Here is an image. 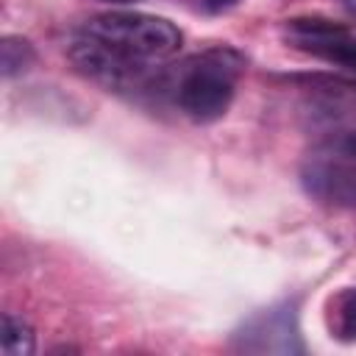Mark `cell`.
Here are the masks:
<instances>
[{"mask_svg": "<svg viewBox=\"0 0 356 356\" xmlns=\"http://www.w3.org/2000/svg\"><path fill=\"white\" fill-rule=\"evenodd\" d=\"M181 47V31L156 14L108 11L83 22L72 39V64L114 89H142L153 67Z\"/></svg>", "mask_w": 356, "mask_h": 356, "instance_id": "1", "label": "cell"}, {"mask_svg": "<svg viewBox=\"0 0 356 356\" xmlns=\"http://www.w3.org/2000/svg\"><path fill=\"white\" fill-rule=\"evenodd\" d=\"M242 67V56L231 47H211L192 56L170 81L178 108L195 122L220 120L234 100Z\"/></svg>", "mask_w": 356, "mask_h": 356, "instance_id": "2", "label": "cell"}, {"mask_svg": "<svg viewBox=\"0 0 356 356\" xmlns=\"http://www.w3.org/2000/svg\"><path fill=\"white\" fill-rule=\"evenodd\" d=\"M303 189L334 209H356V120L325 128L300 161Z\"/></svg>", "mask_w": 356, "mask_h": 356, "instance_id": "3", "label": "cell"}, {"mask_svg": "<svg viewBox=\"0 0 356 356\" xmlns=\"http://www.w3.org/2000/svg\"><path fill=\"white\" fill-rule=\"evenodd\" d=\"M284 39L289 47L356 78V31L323 17H298L284 22Z\"/></svg>", "mask_w": 356, "mask_h": 356, "instance_id": "4", "label": "cell"}, {"mask_svg": "<svg viewBox=\"0 0 356 356\" xmlns=\"http://www.w3.org/2000/svg\"><path fill=\"white\" fill-rule=\"evenodd\" d=\"M242 337V348L248 350H300V345H292V339L298 337L295 334V323H292V314L281 312V309H270L259 317H253L248 325H245V334Z\"/></svg>", "mask_w": 356, "mask_h": 356, "instance_id": "5", "label": "cell"}, {"mask_svg": "<svg viewBox=\"0 0 356 356\" xmlns=\"http://www.w3.org/2000/svg\"><path fill=\"white\" fill-rule=\"evenodd\" d=\"M328 328L339 342H356V286H348L331 298Z\"/></svg>", "mask_w": 356, "mask_h": 356, "instance_id": "6", "label": "cell"}, {"mask_svg": "<svg viewBox=\"0 0 356 356\" xmlns=\"http://www.w3.org/2000/svg\"><path fill=\"white\" fill-rule=\"evenodd\" d=\"M3 353L6 356H31L36 350V339H33V328L14 314H3Z\"/></svg>", "mask_w": 356, "mask_h": 356, "instance_id": "7", "label": "cell"}, {"mask_svg": "<svg viewBox=\"0 0 356 356\" xmlns=\"http://www.w3.org/2000/svg\"><path fill=\"white\" fill-rule=\"evenodd\" d=\"M0 64H3V75L14 78L19 72H25L33 64V47L31 42H25L22 36H6L0 44Z\"/></svg>", "mask_w": 356, "mask_h": 356, "instance_id": "8", "label": "cell"}, {"mask_svg": "<svg viewBox=\"0 0 356 356\" xmlns=\"http://www.w3.org/2000/svg\"><path fill=\"white\" fill-rule=\"evenodd\" d=\"M236 3L239 0H197V6L206 8V11H225V8L236 6Z\"/></svg>", "mask_w": 356, "mask_h": 356, "instance_id": "9", "label": "cell"}, {"mask_svg": "<svg viewBox=\"0 0 356 356\" xmlns=\"http://www.w3.org/2000/svg\"><path fill=\"white\" fill-rule=\"evenodd\" d=\"M342 8H345V14L350 19H356V0H342Z\"/></svg>", "mask_w": 356, "mask_h": 356, "instance_id": "10", "label": "cell"}, {"mask_svg": "<svg viewBox=\"0 0 356 356\" xmlns=\"http://www.w3.org/2000/svg\"><path fill=\"white\" fill-rule=\"evenodd\" d=\"M108 3H131V0H108Z\"/></svg>", "mask_w": 356, "mask_h": 356, "instance_id": "11", "label": "cell"}]
</instances>
